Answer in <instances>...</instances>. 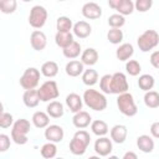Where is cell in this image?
<instances>
[{
	"instance_id": "1",
	"label": "cell",
	"mask_w": 159,
	"mask_h": 159,
	"mask_svg": "<svg viewBox=\"0 0 159 159\" xmlns=\"http://www.w3.org/2000/svg\"><path fill=\"white\" fill-rule=\"evenodd\" d=\"M82 99L88 108H91L96 112H101L107 108V98H106L104 93L99 92L97 89H93V88L86 89L83 92Z\"/></svg>"
},
{
	"instance_id": "2",
	"label": "cell",
	"mask_w": 159,
	"mask_h": 159,
	"mask_svg": "<svg viewBox=\"0 0 159 159\" xmlns=\"http://www.w3.org/2000/svg\"><path fill=\"white\" fill-rule=\"evenodd\" d=\"M30 129H31L30 120H27L25 118H20V119L15 120L11 125V133H10L11 140L19 145L26 144L27 143V134L30 133Z\"/></svg>"
},
{
	"instance_id": "3",
	"label": "cell",
	"mask_w": 159,
	"mask_h": 159,
	"mask_svg": "<svg viewBox=\"0 0 159 159\" xmlns=\"http://www.w3.org/2000/svg\"><path fill=\"white\" fill-rule=\"evenodd\" d=\"M89 142H91L89 133L84 129H80L73 134L70 142V152L73 155H83L89 145Z\"/></svg>"
},
{
	"instance_id": "4",
	"label": "cell",
	"mask_w": 159,
	"mask_h": 159,
	"mask_svg": "<svg viewBox=\"0 0 159 159\" xmlns=\"http://www.w3.org/2000/svg\"><path fill=\"white\" fill-rule=\"evenodd\" d=\"M117 107L119 109V112L127 117H134L138 113V107L134 102V97L132 93L123 92L120 94H118L117 97Z\"/></svg>"
},
{
	"instance_id": "5",
	"label": "cell",
	"mask_w": 159,
	"mask_h": 159,
	"mask_svg": "<svg viewBox=\"0 0 159 159\" xmlns=\"http://www.w3.org/2000/svg\"><path fill=\"white\" fill-rule=\"evenodd\" d=\"M159 43V35L155 30H145L142 35H139L137 40V45L142 52H149L155 48Z\"/></svg>"
},
{
	"instance_id": "6",
	"label": "cell",
	"mask_w": 159,
	"mask_h": 159,
	"mask_svg": "<svg viewBox=\"0 0 159 159\" xmlns=\"http://www.w3.org/2000/svg\"><path fill=\"white\" fill-rule=\"evenodd\" d=\"M37 94L41 102H50L60 96V89L55 81L48 80L40 86V88L37 89Z\"/></svg>"
},
{
	"instance_id": "7",
	"label": "cell",
	"mask_w": 159,
	"mask_h": 159,
	"mask_svg": "<svg viewBox=\"0 0 159 159\" xmlns=\"http://www.w3.org/2000/svg\"><path fill=\"white\" fill-rule=\"evenodd\" d=\"M47 10L42 5H35L31 7L30 14H29V24L31 27L39 30L45 26L46 20H47Z\"/></svg>"
},
{
	"instance_id": "8",
	"label": "cell",
	"mask_w": 159,
	"mask_h": 159,
	"mask_svg": "<svg viewBox=\"0 0 159 159\" xmlns=\"http://www.w3.org/2000/svg\"><path fill=\"white\" fill-rule=\"evenodd\" d=\"M41 72L36 67H29L24 71L22 76L20 77V86L24 89H32L39 86Z\"/></svg>"
},
{
	"instance_id": "9",
	"label": "cell",
	"mask_w": 159,
	"mask_h": 159,
	"mask_svg": "<svg viewBox=\"0 0 159 159\" xmlns=\"http://www.w3.org/2000/svg\"><path fill=\"white\" fill-rule=\"evenodd\" d=\"M129 88L127 76L123 72H116L111 77V94H120Z\"/></svg>"
},
{
	"instance_id": "10",
	"label": "cell",
	"mask_w": 159,
	"mask_h": 159,
	"mask_svg": "<svg viewBox=\"0 0 159 159\" xmlns=\"http://www.w3.org/2000/svg\"><path fill=\"white\" fill-rule=\"evenodd\" d=\"M113 150V143L109 138H107L106 135L103 137H98V139H96L94 142V152L97 153V155L99 157H108Z\"/></svg>"
},
{
	"instance_id": "11",
	"label": "cell",
	"mask_w": 159,
	"mask_h": 159,
	"mask_svg": "<svg viewBox=\"0 0 159 159\" xmlns=\"http://www.w3.org/2000/svg\"><path fill=\"white\" fill-rule=\"evenodd\" d=\"M63 137H65V132H63V128L61 125L48 124L45 129V138L47 139V142L60 143V142H62Z\"/></svg>"
},
{
	"instance_id": "12",
	"label": "cell",
	"mask_w": 159,
	"mask_h": 159,
	"mask_svg": "<svg viewBox=\"0 0 159 159\" xmlns=\"http://www.w3.org/2000/svg\"><path fill=\"white\" fill-rule=\"evenodd\" d=\"M30 45L35 51L45 50L47 45V37L41 30H34L30 35Z\"/></svg>"
},
{
	"instance_id": "13",
	"label": "cell",
	"mask_w": 159,
	"mask_h": 159,
	"mask_svg": "<svg viewBox=\"0 0 159 159\" xmlns=\"http://www.w3.org/2000/svg\"><path fill=\"white\" fill-rule=\"evenodd\" d=\"M82 15L88 20H96L102 16V7L93 1L86 2L82 6Z\"/></svg>"
},
{
	"instance_id": "14",
	"label": "cell",
	"mask_w": 159,
	"mask_h": 159,
	"mask_svg": "<svg viewBox=\"0 0 159 159\" xmlns=\"http://www.w3.org/2000/svg\"><path fill=\"white\" fill-rule=\"evenodd\" d=\"M111 134V140L117 143V144H122L125 142L127 135H128V129L124 124H116L111 128L109 130Z\"/></svg>"
},
{
	"instance_id": "15",
	"label": "cell",
	"mask_w": 159,
	"mask_h": 159,
	"mask_svg": "<svg viewBox=\"0 0 159 159\" xmlns=\"http://www.w3.org/2000/svg\"><path fill=\"white\" fill-rule=\"evenodd\" d=\"M91 122H92V117H91V114L88 113V112H86V111H78V112H76L75 114H73V118H72V123H73V125L76 127V128H78V129H84V128H87L89 124H91Z\"/></svg>"
},
{
	"instance_id": "16",
	"label": "cell",
	"mask_w": 159,
	"mask_h": 159,
	"mask_svg": "<svg viewBox=\"0 0 159 159\" xmlns=\"http://www.w3.org/2000/svg\"><path fill=\"white\" fill-rule=\"evenodd\" d=\"M72 31H73V35L78 39H87L92 34V26L87 21L81 20V21H77L76 24H73Z\"/></svg>"
},
{
	"instance_id": "17",
	"label": "cell",
	"mask_w": 159,
	"mask_h": 159,
	"mask_svg": "<svg viewBox=\"0 0 159 159\" xmlns=\"http://www.w3.org/2000/svg\"><path fill=\"white\" fill-rule=\"evenodd\" d=\"M137 147L140 152L143 153H152L155 143H154V138L152 135H147V134H142L137 138Z\"/></svg>"
},
{
	"instance_id": "18",
	"label": "cell",
	"mask_w": 159,
	"mask_h": 159,
	"mask_svg": "<svg viewBox=\"0 0 159 159\" xmlns=\"http://www.w3.org/2000/svg\"><path fill=\"white\" fill-rule=\"evenodd\" d=\"M98 57H99L98 52L93 47H88V48H86L84 51L81 52V62L84 66H88V67L96 65L97 61H98Z\"/></svg>"
},
{
	"instance_id": "19",
	"label": "cell",
	"mask_w": 159,
	"mask_h": 159,
	"mask_svg": "<svg viewBox=\"0 0 159 159\" xmlns=\"http://www.w3.org/2000/svg\"><path fill=\"white\" fill-rule=\"evenodd\" d=\"M66 106L68 107V109L72 112V113H76L78 111L82 109V106H83V99L80 94L72 92L70 94H67L66 97Z\"/></svg>"
},
{
	"instance_id": "20",
	"label": "cell",
	"mask_w": 159,
	"mask_h": 159,
	"mask_svg": "<svg viewBox=\"0 0 159 159\" xmlns=\"http://www.w3.org/2000/svg\"><path fill=\"white\" fill-rule=\"evenodd\" d=\"M83 70H84V65L81 61H78V60H72V61L67 62L66 67H65V71H66L67 76H70V77H78V76H81Z\"/></svg>"
},
{
	"instance_id": "21",
	"label": "cell",
	"mask_w": 159,
	"mask_h": 159,
	"mask_svg": "<svg viewBox=\"0 0 159 159\" xmlns=\"http://www.w3.org/2000/svg\"><path fill=\"white\" fill-rule=\"evenodd\" d=\"M81 52H82L81 43L77 42V41H75V40H73L68 46H66V47L62 48L63 56H65L66 58H68V60H75V58H77V57L81 55Z\"/></svg>"
},
{
	"instance_id": "22",
	"label": "cell",
	"mask_w": 159,
	"mask_h": 159,
	"mask_svg": "<svg viewBox=\"0 0 159 159\" xmlns=\"http://www.w3.org/2000/svg\"><path fill=\"white\" fill-rule=\"evenodd\" d=\"M22 102L27 108H35L37 107L40 99H39V94H37V89L32 88V89H25L24 94H22Z\"/></svg>"
},
{
	"instance_id": "23",
	"label": "cell",
	"mask_w": 159,
	"mask_h": 159,
	"mask_svg": "<svg viewBox=\"0 0 159 159\" xmlns=\"http://www.w3.org/2000/svg\"><path fill=\"white\" fill-rule=\"evenodd\" d=\"M134 53V47L132 43H122L118 46V48L116 50V57L119 60V61H127L129 60Z\"/></svg>"
},
{
	"instance_id": "24",
	"label": "cell",
	"mask_w": 159,
	"mask_h": 159,
	"mask_svg": "<svg viewBox=\"0 0 159 159\" xmlns=\"http://www.w3.org/2000/svg\"><path fill=\"white\" fill-rule=\"evenodd\" d=\"M46 113L51 117V118H61L65 113L63 109V104L58 101H50V103L46 107Z\"/></svg>"
},
{
	"instance_id": "25",
	"label": "cell",
	"mask_w": 159,
	"mask_h": 159,
	"mask_svg": "<svg viewBox=\"0 0 159 159\" xmlns=\"http://www.w3.org/2000/svg\"><path fill=\"white\" fill-rule=\"evenodd\" d=\"M31 122L32 124L36 127V128H46L48 124H50V116L46 113V112H42V111H37L32 114V118H31Z\"/></svg>"
},
{
	"instance_id": "26",
	"label": "cell",
	"mask_w": 159,
	"mask_h": 159,
	"mask_svg": "<svg viewBox=\"0 0 159 159\" xmlns=\"http://www.w3.org/2000/svg\"><path fill=\"white\" fill-rule=\"evenodd\" d=\"M40 72L42 76H45L47 78H53L58 73V65L55 61H46L42 63Z\"/></svg>"
},
{
	"instance_id": "27",
	"label": "cell",
	"mask_w": 159,
	"mask_h": 159,
	"mask_svg": "<svg viewBox=\"0 0 159 159\" xmlns=\"http://www.w3.org/2000/svg\"><path fill=\"white\" fill-rule=\"evenodd\" d=\"M91 130L94 135L97 137H103L106 135L108 132H109V128H108V124L102 120V119H96V120H92L91 122Z\"/></svg>"
},
{
	"instance_id": "28",
	"label": "cell",
	"mask_w": 159,
	"mask_h": 159,
	"mask_svg": "<svg viewBox=\"0 0 159 159\" xmlns=\"http://www.w3.org/2000/svg\"><path fill=\"white\" fill-rule=\"evenodd\" d=\"M73 41V34L71 31L68 32H63V31H57L55 35V42L58 47L63 48L66 46H68L71 42Z\"/></svg>"
},
{
	"instance_id": "29",
	"label": "cell",
	"mask_w": 159,
	"mask_h": 159,
	"mask_svg": "<svg viewBox=\"0 0 159 159\" xmlns=\"http://www.w3.org/2000/svg\"><path fill=\"white\" fill-rule=\"evenodd\" d=\"M154 84H155V80H154V77H153L152 75H149V73L140 75L139 78H138V86H139V88H140L142 91H144V92L153 89Z\"/></svg>"
},
{
	"instance_id": "30",
	"label": "cell",
	"mask_w": 159,
	"mask_h": 159,
	"mask_svg": "<svg viewBox=\"0 0 159 159\" xmlns=\"http://www.w3.org/2000/svg\"><path fill=\"white\" fill-rule=\"evenodd\" d=\"M82 82L86 86H88V87L94 86L98 82V73H97V71L93 70V68L83 70V72H82Z\"/></svg>"
},
{
	"instance_id": "31",
	"label": "cell",
	"mask_w": 159,
	"mask_h": 159,
	"mask_svg": "<svg viewBox=\"0 0 159 159\" xmlns=\"http://www.w3.org/2000/svg\"><path fill=\"white\" fill-rule=\"evenodd\" d=\"M144 104L148 107V108H158L159 107V93L157 91H147L145 94H144Z\"/></svg>"
},
{
	"instance_id": "32",
	"label": "cell",
	"mask_w": 159,
	"mask_h": 159,
	"mask_svg": "<svg viewBox=\"0 0 159 159\" xmlns=\"http://www.w3.org/2000/svg\"><path fill=\"white\" fill-rule=\"evenodd\" d=\"M40 153L42 155V158L45 159H52L56 157L57 154V147H56V143H52V142H47L45 143L41 149H40Z\"/></svg>"
},
{
	"instance_id": "33",
	"label": "cell",
	"mask_w": 159,
	"mask_h": 159,
	"mask_svg": "<svg viewBox=\"0 0 159 159\" xmlns=\"http://www.w3.org/2000/svg\"><path fill=\"white\" fill-rule=\"evenodd\" d=\"M123 31L116 27H111V30H108L107 32V40L113 45H119L123 41Z\"/></svg>"
},
{
	"instance_id": "34",
	"label": "cell",
	"mask_w": 159,
	"mask_h": 159,
	"mask_svg": "<svg viewBox=\"0 0 159 159\" xmlns=\"http://www.w3.org/2000/svg\"><path fill=\"white\" fill-rule=\"evenodd\" d=\"M72 20L68 16H60L56 20V29L57 31H63V32H68L72 30Z\"/></svg>"
},
{
	"instance_id": "35",
	"label": "cell",
	"mask_w": 159,
	"mask_h": 159,
	"mask_svg": "<svg viewBox=\"0 0 159 159\" xmlns=\"http://www.w3.org/2000/svg\"><path fill=\"white\" fill-rule=\"evenodd\" d=\"M17 7V1L16 0H0V12L5 15L14 14Z\"/></svg>"
},
{
	"instance_id": "36",
	"label": "cell",
	"mask_w": 159,
	"mask_h": 159,
	"mask_svg": "<svg viewBox=\"0 0 159 159\" xmlns=\"http://www.w3.org/2000/svg\"><path fill=\"white\" fill-rule=\"evenodd\" d=\"M125 71H127V73L129 75V76H133V77H135V76H138L139 73H140V71H142V66H140V63L137 61V60H127V62H125Z\"/></svg>"
},
{
	"instance_id": "37",
	"label": "cell",
	"mask_w": 159,
	"mask_h": 159,
	"mask_svg": "<svg viewBox=\"0 0 159 159\" xmlns=\"http://www.w3.org/2000/svg\"><path fill=\"white\" fill-rule=\"evenodd\" d=\"M116 10L118 11V14H120L123 16L130 15L134 11V2L132 0H122Z\"/></svg>"
},
{
	"instance_id": "38",
	"label": "cell",
	"mask_w": 159,
	"mask_h": 159,
	"mask_svg": "<svg viewBox=\"0 0 159 159\" xmlns=\"http://www.w3.org/2000/svg\"><path fill=\"white\" fill-rule=\"evenodd\" d=\"M125 24V17L120 14H113L108 17V25L111 27H116V29H120L123 25Z\"/></svg>"
},
{
	"instance_id": "39",
	"label": "cell",
	"mask_w": 159,
	"mask_h": 159,
	"mask_svg": "<svg viewBox=\"0 0 159 159\" xmlns=\"http://www.w3.org/2000/svg\"><path fill=\"white\" fill-rule=\"evenodd\" d=\"M111 77L112 75H103L99 80V88L104 94H111Z\"/></svg>"
},
{
	"instance_id": "40",
	"label": "cell",
	"mask_w": 159,
	"mask_h": 159,
	"mask_svg": "<svg viewBox=\"0 0 159 159\" xmlns=\"http://www.w3.org/2000/svg\"><path fill=\"white\" fill-rule=\"evenodd\" d=\"M153 0H135L134 2V10L139 12H147L152 9Z\"/></svg>"
},
{
	"instance_id": "41",
	"label": "cell",
	"mask_w": 159,
	"mask_h": 159,
	"mask_svg": "<svg viewBox=\"0 0 159 159\" xmlns=\"http://www.w3.org/2000/svg\"><path fill=\"white\" fill-rule=\"evenodd\" d=\"M14 123V117L11 113H7V112H2L0 114V128H10Z\"/></svg>"
},
{
	"instance_id": "42",
	"label": "cell",
	"mask_w": 159,
	"mask_h": 159,
	"mask_svg": "<svg viewBox=\"0 0 159 159\" xmlns=\"http://www.w3.org/2000/svg\"><path fill=\"white\" fill-rule=\"evenodd\" d=\"M10 144H11V138L7 134L0 133V153L6 152L10 148Z\"/></svg>"
},
{
	"instance_id": "43",
	"label": "cell",
	"mask_w": 159,
	"mask_h": 159,
	"mask_svg": "<svg viewBox=\"0 0 159 159\" xmlns=\"http://www.w3.org/2000/svg\"><path fill=\"white\" fill-rule=\"evenodd\" d=\"M150 65L154 67V68H159V51H154L152 55H150Z\"/></svg>"
},
{
	"instance_id": "44",
	"label": "cell",
	"mask_w": 159,
	"mask_h": 159,
	"mask_svg": "<svg viewBox=\"0 0 159 159\" xmlns=\"http://www.w3.org/2000/svg\"><path fill=\"white\" fill-rule=\"evenodd\" d=\"M150 135L154 138V139H157V138H159V122H154L152 125H150Z\"/></svg>"
},
{
	"instance_id": "45",
	"label": "cell",
	"mask_w": 159,
	"mask_h": 159,
	"mask_svg": "<svg viewBox=\"0 0 159 159\" xmlns=\"http://www.w3.org/2000/svg\"><path fill=\"white\" fill-rule=\"evenodd\" d=\"M120 1H122V0H108V5H109V7H111V9L116 10V9H117V6L120 4Z\"/></svg>"
},
{
	"instance_id": "46",
	"label": "cell",
	"mask_w": 159,
	"mask_h": 159,
	"mask_svg": "<svg viewBox=\"0 0 159 159\" xmlns=\"http://www.w3.org/2000/svg\"><path fill=\"white\" fill-rule=\"evenodd\" d=\"M137 158H138V155L135 153H133V152H127L123 155V159H137Z\"/></svg>"
},
{
	"instance_id": "47",
	"label": "cell",
	"mask_w": 159,
	"mask_h": 159,
	"mask_svg": "<svg viewBox=\"0 0 159 159\" xmlns=\"http://www.w3.org/2000/svg\"><path fill=\"white\" fill-rule=\"evenodd\" d=\"M2 112H4V104H2L1 102H0V114H1Z\"/></svg>"
},
{
	"instance_id": "48",
	"label": "cell",
	"mask_w": 159,
	"mask_h": 159,
	"mask_svg": "<svg viewBox=\"0 0 159 159\" xmlns=\"http://www.w3.org/2000/svg\"><path fill=\"white\" fill-rule=\"evenodd\" d=\"M24 2H30V1H32V0H22Z\"/></svg>"
},
{
	"instance_id": "49",
	"label": "cell",
	"mask_w": 159,
	"mask_h": 159,
	"mask_svg": "<svg viewBox=\"0 0 159 159\" xmlns=\"http://www.w3.org/2000/svg\"><path fill=\"white\" fill-rule=\"evenodd\" d=\"M57 1H66V0H57Z\"/></svg>"
}]
</instances>
